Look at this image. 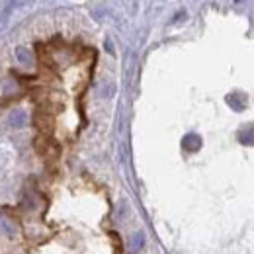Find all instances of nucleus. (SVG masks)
Here are the masks:
<instances>
[{
    "instance_id": "obj_2",
    "label": "nucleus",
    "mask_w": 254,
    "mask_h": 254,
    "mask_svg": "<svg viewBox=\"0 0 254 254\" xmlns=\"http://www.w3.org/2000/svg\"><path fill=\"white\" fill-rule=\"evenodd\" d=\"M129 247H131V251H141L143 247H145V233L143 231H137L133 237H131V241H129Z\"/></svg>"
},
{
    "instance_id": "obj_1",
    "label": "nucleus",
    "mask_w": 254,
    "mask_h": 254,
    "mask_svg": "<svg viewBox=\"0 0 254 254\" xmlns=\"http://www.w3.org/2000/svg\"><path fill=\"white\" fill-rule=\"evenodd\" d=\"M36 127L39 129L41 135H51V131H53V117L45 109H37L36 111Z\"/></svg>"
},
{
    "instance_id": "obj_3",
    "label": "nucleus",
    "mask_w": 254,
    "mask_h": 254,
    "mask_svg": "<svg viewBox=\"0 0 254 254\" xmlns=\"http://www.w3.org/2000/svg\"><path fill=\"white\" fill-rule=\"evenodd\" d=\"M10 119H12V123H14V125H22V123H24V119H26V115H24L22 111H16V113H12V117H10Z\"/></svg>"
}]
</instances>
